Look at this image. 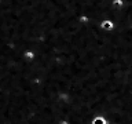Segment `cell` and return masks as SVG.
<instances>
[{"label": "cell", "instance_id": "obj_2", "mask_svg": "<svg viewBox=\"0 0 132 124\" xmlns=\"http://www.w3.org/2000/svg\"><path fill=\"white\" fill-rule=\"evenodd\" d=\"M94 124H106V121H105L103 117H96L94 120Z\"/></svg>", "mask_w": 132, "mask_h": 124}, {"label": "cell", "instance_id": "obj_1", "mask_svg": "<svg viewBox=\"0 0 132 124\" xmlns=\"http://www.w3.org/2000/svg\"><path fill=\"white\" fill-rule=\"evenodd\" d=\"M101 28L105 29V30H111V29L114 28V24H113V21H110V19H105L101 22Z\"/></svg>", "mask_w": 132, "mask_h": 124}]
</instances>
